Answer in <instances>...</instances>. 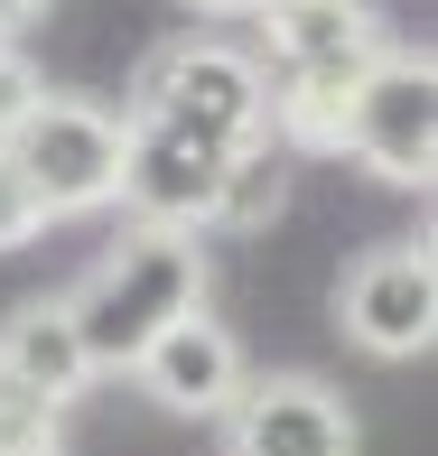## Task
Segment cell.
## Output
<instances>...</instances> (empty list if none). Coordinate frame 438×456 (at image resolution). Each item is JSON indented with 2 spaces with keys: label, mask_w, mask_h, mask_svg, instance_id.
Returning <instances> with one entry per match:
<instances>
[{
  "label": "cell",
  "mask_w": 438,
  "mask_h": 456,
  "mask_svg": "<svg viewBox=\"0 0 438 456\" xmlns=\"http://www.w3.org/2000/svg\"><path fill=\"white\" fill-rule=\"evenodd\" d=\"M196 307H205V233H159V224H131V233L66 289V317H75V336H85L94 382L103 372H131L178 317H196Z\"/></svg>",
  "instance_id": "1"
},
{
  "label": "cell",
  "mask_w": 438,
  "mask_h": 456,
  "mask_svg": "<svg viewBox=\"0 0 438 456\" xmlns=\"http://www.w3.org/2000/svg\"><path fill=\"white\" fill-rule=\"evenodd\" d=\"M140 121H178V131L215 140V150H252L270 131V75L261 56H243L234 37L215 28H178L140 56V85H131Z\"/></svg>",
  "instance_id": "2"
},
{
  "label": "cell",
  "mask_w": 438,
  "mask_h": 456,
  "mask_svg": "<svg viewBox=\"0 0 438 456\" xmlns=\"http://www.w3.org/2000/svg\"><path fill=\"white\" fill-rule=\"evenodd\" d=\"M0 159L29 177L47 224L56 215H103L121 196V112L94 102V94H37L19 112V131L0 140Z\"/></svg>",
  "instance_id": "3"
},
{
  "label": "cell",
  "mask_w": 438,
  "mask_h": 456,
  "mask_svg": "<svg viewBox=\"0 0 438 456\" xmlns=\"http://www.w3.org/2000/svg\"><path fill=\"white\" fill-rule=\"evenodd\" d=\"M336 150L383 186H429L438 177V66L429 47H383V66L354 85Z\"/></svg>",
  "instance_id": "4"
},
{
  "label": "cell",
  "mask_w": 438,
  "mask_h": 456,
  "mask_svg": "<svg viewBox=\"0 0 438 456\" xmlns=\"http://www.w3.org/2000/svg\"><path fill=\"white\" fill-rule=\"evenodd\" d=\"M336 326L364 345L373 363L429 354L438 345V252L420 233L410 242H373V252L336 280Z\"/></svg>",
  "instance_id": "5"
},
{
  "label": "cell",
  "mask_w": 438,
  "mask_h": 456,
  "mask_svg": "<svg viewBox=\"0 0 438 456\" xmlns=\"http://www.w3.org/2000/svg\"><path fill=\"white\" fill-rule=\"evenodd\" d=\"M224 159L234 150L178 131V121L121 112V196L112 205H131V224H159V233H205L215 186H224Z\"/></svg>",
  "instance_id": "6"
},
{
  "label": "cell",
  "mask_w": 438,
  "mask_h": 456,
  "mask_svg": "<svg viewBox=\"0 0 438 456\" xmlns=\"http://www.w3.org/2000/svg\"><path fill=\"white\" fill-rule=\"evenodd\" d=\"M224 456H354V410L318 372H252L224 410Z\"/></svg>",
  "instance_id": "7"
},
{
  "label": "cell",
  "mask_w": 438,
  "mask_h": 456,
  "mask_svg": "<svg viewBox=\"0 0 438 456\" xmlns=\"http://www.w3.org/2000/svg\"><path fill=\"white\" fill-rule=\"evenodd\" d=\"M131 382L150 391L169 419H224V410L243 401V382H252V363H243V336H234V326L196 307V317H178L169 336L131 363Z\"/></svg>",
  "instance_id": "8"
},
{
  "label": "cell",
  "mask_w": 438,
  "mask_h": 456,
  "mask_svg": "<svg viewBox=\"0 0 438 456\" xmlns=\"http://www.w3.org/2000/svg\"><path fill=\"white\" fill-rule=\"evenodd\" d=\"M252 28L270 37L261 75H299V66H336V56H383V19L373 0H261Z\"/></svg>",
  "instance_id": "9"
},
{
  "label": "cell",
  "mask_w": 438,
  "mask_h": 456,
  "mask_svg": "<svg viewBox=\"0 0 438 456\" xmlns=\"http://www.w3.org/2000/svg\"><path fill=\"white\" fill-rule=\"evenodd\" d=\"M0 372H10L19 391H37L47 410L85 401L94 363H85V336H75L66 298H29V307H10V317H0Z\"/></svg>",
  "instance_id": "10"
},
{
  "label": "cell",
  "mask_w": 438,
  "mask_h": 456,
  "mask_svg": "<svg viewBox=\"0 0 438 456\" xmlns=\"http://www.w3.org/2000/svg\"><path fill=\"white\" fill-rule=\"evenodd\" d=\"M289 168H299V159H289L270 131L252 140V150H234V159H224V186H215L205 233H261V224L289 205Z\"/></svg>",
  "instance_id": "11"
},
{
  "label": "cell",
  "mask_w": 438,
  "mask_h": 456,
  "mask_svg": "<svg viewBox=\"0 0 438 456\" xmlns=\"http://www.w3.org/2000/svg\"><path fill=\"white\" fill-rule=\"evenodd\" d=\"M0 456H66V410L19 391L10 372H0Z\"/></svg>",
  "instance_id": "12"
},
{
  "label": "cell",
  "mask_w": 438,
  "mask_h": 456,
  "mask_svg": "<svg viewBox=\"0 0 438 456\" xmlns=\"http://www.w3.org/2000/svg\"><path fill=\"white\" fill-rule=\"evenodd\" d=\"M37 233H47V205L29 196V177H19L10 159H0V252H29Z\"/></svg>",
  "instance_id": "13"
},
{
  "label": "cell",
  "mask_w": 438,
  "mask_h": 456,
  "mask_svg": "<svg viewBox=\"0 0 438 456\" xmlns=\"http://www.w3.org/2000/svg\"><path fill=\"white\" fill-rule=\"evenodd\" d=\"M37 94H47V75L29 66V47H19V37H0V140L19 131V112H29Z\"/></svg>",
  "instance_id": "14"
},
{
  "label": "cell",
  "mask_w": 438,
  "mask_h": 456,
  "mask_svg": "<svg viewBox=\"0 0 438 456\" xmlns=\"http://www.w3.org/2000/svg\"><path fill=\"white\" fill-rule=\"evenodd\" d=\"M37 10H47V0H0V37H19V28L37 19Z\"/></svg>",
  "instance_id": "15"
},
{
  "label": "cell",
  "mask_w": 438,
  "mask_h": 456,
  "mask_svg": "<svg viewBox=\"0 0 438 456\" xmlns=\"http://www.w3.org/2000/svg\"><path fill=\"white\" fill-rule=\"evenodd\" d=\"M186 10H196V19H252L261 0H186Z\"/></svg>",
  "instance_id": "16"
}]
</instances>
